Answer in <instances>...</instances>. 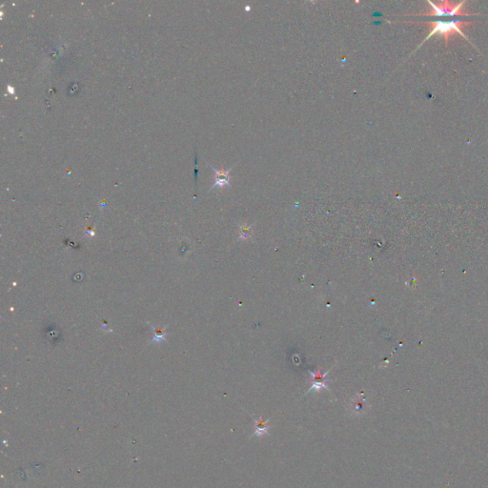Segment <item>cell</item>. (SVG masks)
I'll list each match as a JSON object with an SVG mask.
<instances>
[{"label":"cell","instance_id":"cell-1","mask_svg":"<svg viewBox=\"0 0 488 488\" xmlns=\"http://www.w3.org/2000/svg\"><path fill=\"white\" fill-rule=\"evenodd\" d=\"M427 3L431 6V12L428 14H421L414 15V16H422L426 17L427 20H423L422 23L429 24L432 29L427 37L424 38L420 46L416 49L418 50L424 42H426L430 37L440 35L444 37L445 44H448V40L454 34H458L462 37L469 41L464 32L462 31V27L465 25L470 24L471 21H467L466 18L470 15H475V14H467L463 13L462 9L466 3V1H462L456 4H453L449 1H441L439 3H434L430 0H427ZM420 22V23H422Z\"/></svg>","mask_w":488,"mask_h":488},{"label":"cell","instance_id":"cell-2","mask_svg":"<svg viewBox=\"0 0 488 488\" xmlns=\"http://www.w3.org/2000/svg\"><path fill=\"white\" fill-rule=\"evenodd\" d=\"M207 165L214 172V183L213 184V186L210 188L209 191H212L214 188L222 189V188H224V187H228V186H230V182H231L230 172L233 170V168L237 165V163H236L233 167L229 168L228 170H225V169L218 170V169H215L214 167H213L210 163L208 162Z\"/></svg>","mask_w":488,"mask_h":488},{"label":"cell","instance_id":"cell-3","mask_svg":"<svg viewBox=\"0 0 488 488\" xmlns=\"http://www.w3.org/2000/svg\"><path fill=\"white\" fill-rule=\"evenodd\" d=\"M309 374L311 375V382H312V385H311L309 390L307 391V393L311 392L312 390H315V391H319L321 389H328V379H327V374L330 372V370H328L326 373L323 372H320V371H318V372H312V371H309Z\"/></svg>","mask_w":488,"mask_h":488},{"label":"cell","instance_id":"cell-4","mask_svg":"<svg viewBox=\"0 0 488 488\" xmlns=\"http://www.w3.org/2000/svg\"><path fill=\"white\" fill-rule=\"evenodd\" d=\"M366 408V402L365 399H363V395L357 396L353 402L351 403V412L354 415L362 414L365 411Z\"/></svg>","mask_w":488,"mask_h":488},{"label":"cell","instance_id":"cell-5","mask_svg":"<svg viewBox=\"0 0 488 488\" xmlns=\"http://www.w3.org/2000/svg\"><path fill=\"white\" fill-rule=\"evenodd\" d=\"M255 422V436H262L266 434L269 429L268 425V420H263V418H259V419H254Z\"/></svg>","mask_w":488,"mask_h":488}]
</instances>
